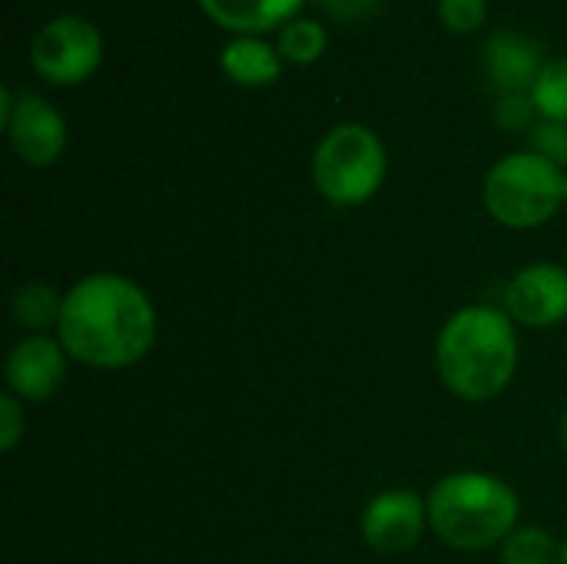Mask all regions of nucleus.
I'll use <instances>...</instances> for the list:
<instances>
[{
  "instance_id": "f257e3e1",
  "label": "nucleus",
  "mask_w": 567,
  "mask_h": 564,
  "mask_svg": "<svg viewBox=\"0 0 567 564\" xmlns=\"http://www.w3.org/2000/svg\"><path fill=\"white\" fill-rule=\"evenodd\" d=\"M56 336L73 359L93 369H123L153 349L156 309L136 283L96 273L63 296Z\"/></svg>"
},
{
  "instance_id": "f03ea898",
  "label": "nucleus",
  "mask_w": 567,
  "mask_h": 564,
  "mask_svg": "<svg viewBox=\"0 0 567 564\" xmlns=\"http://www.w3.org/2000/svg\"><path fill=\"white\" fill-rule=\"evenodd\" d=\"M442 382L468 402H488L508 389L518 369V336L512 319L492 306L455 312L435 346Z\"/></svg>"
},
{
  "instance_id": "7ed1b4c3",
  "label": "nucleus",
  "mask_w": 567,
  "mask_h": 564,
  "mask_svg": "<svg viewBox=\"0 0 567 564\" xmlns=\"http://www.w3.org/2000/svg\"><path fill=\"white\" fill-rule=\"evenodd\" d=\"M429 522L435 535L452 548H492L515 532L518 495L498 475L455 472L432 489Z\"/></svg>"
},
{
  "instance_id": "20e7f679",
  "label": "nucleus",
  "mask_w": 567,
  "mask_h": 564,
  "mask_svg": "<svg viewBox=\"0 0 567 564\" xmlns=\"http://www.w3.org/2000/svg\"><path fill=\"white\" fill-rule=\"evenodd\" d=\"M385 166L389 156L375 130L339 123L312 153V183L336 206H362L382 189Z\"/></svg>"
},
{
  "instance_id": "39448f33",
  "label": "nucleus",
  "mask_w": 567,
  "mask_h": 564,
  "mask_svg": "<svg viewBox=\"0 0 567 564\" xmlns=\"http://www.w3.org/2000/svg\"><path fill=\"white\" fill-rule=\"evenodd\" d=\"M485 206L508 229L545 226L565 206V173L532 150L508 153L485 176Z\"/></svg>"
},
{
  "instance_id": "423d86ee",
  "label": "nucleus",
  "mask_w": 567,
  "mask_h": 564,
  "mask_svg": "<svg viewBox=\"0 0 567 564\" xmlns=\"http://www.w3.org/2000/svg\"><path fill=\"white\" fill-rule=\"evenodd\" d=\"M103 33L80 13H60L47 20L30 40V66L53 86L86 83L103 63Z\"/></svg>"
},
{
  "instance_id": "0eeeda50",
  "label": "nucleus",
  "mask_w": 567,
  "mask_h": 564,
  "mask_svg": "<svg viewBox=\"0 0 567 564\" xmlns=\"http://www.w3.org/2000/svg\"><path fill=\"white\" fill-rule=\"evenodd\" d=\"M3 133L13 156L27 166H53L66 150L63 113L33 90H17V103Z\"/></svg>"
},
{
  "instance_id": "6e6552de",
  "label": "nucleus",
  "mask_w": 567,
  "mask_h": 564,
  "mask_svg": "<svg viewBox=\"0 0 567 564\" xmlns=\"http://www.w3.org/2000/svg\"><path fill=\"white\" fill-rule=\"evenodd\" d=\"M505 309L528 329H551L567 319V269L535 263L515 273L505 289Z\"/></svg>"
},
{
  "instance_id": "1a4fd4ad",
  "label": "nucleus",
  "mask_w": 567,
  "mask_h": 564,
  "mask_svg": "<svg viewBox=\"0 0 567 564\" xmlns=\"http://www.w3.org/2000/svg\"><path fill=\"white\" fill-rule=\"evenodd\" d=\"M425 515H429V502H422L415 492H405V489L382 492L365 505L362 539L369 548L382 555H402L419 545Z\"/></svg>"
},
{
  "instance_id": "9d476101",
  "label": "nucleus",
  "mask_w": 567,
  "mask_h": 564,
  "mask_svg": "<svg viewBox=\"0 0 567 564\" xmlns=\"http://www.w3.org/2000/svg\"><path fill=\"white\" fill-rule=\"evenodd\" d=\"M66 349L60 346V339L50 336H30L23 342H17L7 356V386L13 396H20L23 402H43L50 399L63 376H66Z\"/></svg>"
},
{
  "instance_id": "9b49d317",
  "label": "nucleus",
  "mask_w": 567,
  "mask_h": 564,
  "mask_svg": "<svg viewBox=\"0 0 567 564\" xmlns=\"http://www.w3.org/2000/svg\"><path fill=\"white\" fill-rule=\"evenodd\" d=\"M545 63L542 43L528 33L498 30L485 43V66L498 93H532Z\"/></svg>"
},
{
  "instance_id": "f8f14e48",
  "label": "nucleus",
  "mask_w": 567,
  "mask_h": 564,
  "mask_svg": "<svg viewBox=\"0 0 567 564\" xmlns=\"http://www.w3.org/2000/svg\"><path fill=\"white\" fill-rule=\"evenodd\" d=\"M199 10L233 37H266L302 17L306 0H196Z\"/></svg>"
},
{
  "instance_id": "ddd939ff",
  "label": "nucleus",
  "mask_w": 567,
  "mask_h": 564,
  "mask_svg": "<svg viewBox=\"0 0 567 564\" xmlns=\"http://www.w3.org/2000/svg\"><path fill=\"white\" fill-rule=\"evenodd\" d=\"M282 53L266 37H229L219 50V70L239 86H272L282 76Z\"/></svg>"
},
{
  "instance_id": "4468645a",
  "label": "nucleus",
  "mask_w": 567,
  "mask_h": 564,
  "mask_svg": "<svg viewBox=\"0 0 567 564\" xmlns=\"http://www.w3.org/2000/svg\"><path fill=\"white\" fill-rule=\"evenodd\" d=\"M276 47H279V53H282L286 63H292V66H309V63H316V60L326 53L329 33H326V27H322L319 20H312V17H296V20H289V23L279 30Z\"/></svg>"
},
{
  "instance_id": "2eb2a0df",
  "label": "nucleus",
  "mask_w": 567,
  "mask_h": 564,
  "mask_svg": "<svg viewBox=\"0 0 567 564\" xmlns=\"http://www.w3.org/2000/svg\"><path fill=\"white\" fill-rule=\"evenodd\" d=\"M60 309H63V299L47 283H27L10 299V312H13L17 326L37 329V332L56 326L60 322Z\"/></svg>"
},
{
  "instance_id": "dca6fc26",
  "label": "nucleus",
  "mask_w": 567,
  "mask_h": 564,
  "mask_svg": "<svg viewBox=\"0 0 567 564\" xmlns=\"http://www.w3.org/2000/svg\"><path fill=\"white\" fill-rule=\"evenodd\" d=\"M532 100L542 120L567 123V57L548 60L532 86Z\"/></svg>"
},
{
  "instance_id": "f3484780",
  "label": "nucleus",
  "mask_w": 567,
  "mask_h": 564,
  "mask_svg": "<svg viewBox=\"0 0 567 564\" xmlns=\"http://www.w3.org/2000/svg\"><path fill=\"white\" fill-rule=\"evenodd\" d=\"M561 552L545 529H515L502 542V564H558Z\"/></svg>"
},
{
  "instance_id": "a211bd4d",
  "label": "nucleus",
  "mask_w": 567,
  "mask_h": 564,
  "mask_svg": "<svg viewBox=\"0 0 567 564\" xmlns=\"http://www.w3.org/2000/svg\"><path fill=\"white\" fill-rule=\"evenodd\" d=\"M439 20L449 33L468 37L485 27L488 0H439Z\"/></svg>"
},
{
  "instance_id": "6ab92c4d",
  "label": "nucleus",
  "mask_w": 567,
  "mask_h": 564,
  "mask_svg": "<svg viewBox=\"0 0 567 564\" xmlns=\"http://www.w3.org/2000/svg\"><path fill=\"white\" fill-rule=\"evenodd\" d=\"M492 113H495L498 130H505V133H528L538 116L532 93H498Z\"/></svg>"
},
{
  "instance_id": "aec40b11",
  "label": "nucleus",
  "mask_w": 567,
  "mask_h": 564,
  "mask_svg": "<svg viewBox=\"0 0 567 564\" xmlns=\"http://www.w3.org/2000/svg\"><path fill=\"white\" fill-rule=\"evenodd\" d=\"M528 150L545 156L548 163H555L558 170L567 166V123H551V120H538L528 130Z\"/></svg>"
},
{
  "instance_id": "412c9836",
  "label": "nucleus",
  "mask_w": 567,
  "mask_h": 564,
  "mask_svg": "<svg viewBox=\"0 0 567 564\" xmlns=\"http://www.w3.org/2000/svg\"><path fill=\"white\" fill-rule=\"evenodd\" d=\"M23 435V412H20V402L13 396H3L0 399V449L3 452H13L17 442Z\"/></svg>"
},
{
  "instance_id": "4be33fe9",
  "label": "nucleus",
  "mask_w": 567,
  "mask_h": 564,
  "mask_svg": "<svg viewBox=\"0 0 567 564\" xmlns=\"http://www.w3.org/2000/svg\"><path fill=\"white\" fill-rule=\"evenodd\" d=\"M316 3H319L332 20H349V23L369 17V13L379 7V0H316Z\"/></svg>"
},
{
  "instance_id": "5701e85b",
  "label": "nucleus",
  "mask_w": 567,
  "mask_h": 564,
  "mask_svg": "<svg viewBox=\"0 0 567 564\" xmlns=\"http://www.w3.org/2000/svg\"><path fill=\"white\" fill-rule=\"evenodd\" d=\"M561 442H565V452H567V412H565V419H561Z\"/></svg>"
},
{
  "instance_id": "b1692460",
  "label": "nucleus",
  "mask_w": 567,
  "mask_h": 564,
  "mask_svg": "<svg viewBox=\"0 0 567 564\" xmlns=\"http://www.w3.org/2000/svg\"><path fill=\"white\" fill-rule=\"evenodd\" d=\"M558 564H567V542L561 545V562H558Z\"/></svg>"
},
{
  "instance_id": "393cba45",
  "label": "nucleus",
  "mask_w": 567,
  "mask_h": 564,
  "mask_svg": "<svg viewBox=\"0 0 567 564\" xmlns=\"http://www.w3.org/2000/svg\"><path fill=\"white\" fill-rule=\"evenodd\" d=\"M565 206H567V173H565Z\"/></svg>"
}]
</instances>
